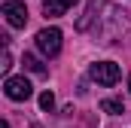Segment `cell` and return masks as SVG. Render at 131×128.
Wrapping results in <instances>:
<instances>
[{"label":"cell","instance_id":"obj_1","mask_svg":"<svg viewBox=\"0 0 131 128\" xmlns=\"http://www.w3.org/2000/svg\"><path fill=\"white\" fill-rule=\"evenodd\" d=\"M37 49L46 58H55L61 52V31L58 28H43V31L37 34Z\"/></svg>","mask_w":131,"mask_h":128},{"label":"cell","instance_id":"obj_2","mask_svg":"<svg viewBox=\"0 0 131 128\" xmlns=\"http://www.w3.org/2000/svg\"><path fill=\"white\" fill-rule=\"evenodd\" d=\"M89 73H92V79H95L98 86H116L119 76H122L119 64H113V61H98V64H92Z\"/></svg>","mask_w":131,"mask_h":128},{"label":"cell","instance_id":"obj_3","mask_svg":"<svg viewBox=\"0 0 131 128\" xmlns=\"http://www.w3.org/2000/svg\"><path fill=\"white\" fill-rule=\"evenodd\" d=\"M3 92H6V98H9V101H28V98L34 95L31 82H28L25 76H6Z\"/></svg>","mask_w":131,"mask_h":128},{"label":"cell","instance_id":"obj_4","mask_svg":"<svg viewBox=\"0 0 131 128\" xmlns=\"http://www.w3.org/2000/svg\"><path fill=\"white\" fill-rule=\"evenodd\" d=\"M3 15H6V22H9V28H25V25H28V9H25V3H18V0H6V3H3Z\"/></svg>","mask_w":131,"mask_h":128},{"label":"cell","instance_id":"obj_5","mask_svg":"<svg viewBox=\"0 0 131 128\" xmlns=\"http://www.w3.org/2000/svg\"><path fill=\"white\" fill-rule=\"evenodd\" d=\"M73 3L76 0H43V12H46V18H58V15H64Z\"/></svg>","mask_w":131,"mask_h":128},{"label":"cell","instance_id":"obj_6","mask_svg":"<svg viewBox=\"0 0 131 128\" xmlns=\"http://www.w3.org/2000/svg\"><path fill=\"white\" fill-rule=\"evenodd\" d=\"M101 110H104V113L119 116V113H125V104H122V101H116V98H104V101H101Z\"/></svg>","mask_w":131,"mask_h":128},{"label":"cell","instance_id":"obj_7","mask_svg":"<svg viewBox=\"0 0 131 128\" xmlns=\"http://www.w3.org/2000/svg\"><path fill=\"white\" fill-rule=\"evenodd\" d=\"M25 67H28L31 73H37V76H46V67H43V61H40L37 55H25Z\"/></svg>","mask_w":131,"mask_h":128},{"label":"cell","instance_id":"obj_8","mask_svg":"<svg viewBox=\"0 0 131 128\" xmlns=\"http://www.w3.org/2000/svg\"><path fill=\"white\" fill-rule=\"evenodd\" d=\"M40 107H43V110H52V107H55V95H52V92H43V95H40Z\"/></svg>","mask_w":131,"mask_h":128},{"label":"cell","instance_id":"obj_9","mask_svg":"<svg viewBox=\"0 0 131 128\" xmlns=\"http://www.w3.org/2000/svg\"><path fill=\"white\" fill-rule=\"evenodd\" d=\"M9 67H12V55H9V49H6V52H3V64H0V70L9 73Z\"/></svg>","mask_w":131,"mask_h":128},{"label":"cell","instance_id":"obj_10","mask_svg":"<svg viewBox=\"0 0 131 128\" xmlns=\"http://www.w3.org/2000/svg\"><path fill=\"white\" fill-rule=\"evenodd\" d=\"M0 128H9V122H6V119H3V122H0Z\"/></svg>","mask_w":131,"mask_h":128},{"label":"cell","instance_id":"obj_11","mask_svg":"<svg viewBox=\"0 0 131 128\" xmlns=\"http://www.w3.org/2000/svg\"><path fill=\"white\" fill-rule=\"evenodd\" d=\"M128 92H131V79H128Z\"/></svg>","mask_w":131,"mask_h":128}]
</instances>
